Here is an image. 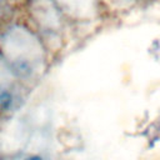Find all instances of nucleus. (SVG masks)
I'll list each match as a JSON object with an SVG mask.
<instances>
[{
	"instance_id": "f257e3e1",
	"label": "nucleus",
	"mask_w": 160,
	"mask_h": 160,
	"mask_svg": "<svg viewBox=\"0 0 160 160\" xmlns=\"http://www.w3.org/2000/svg\"><path fill=\"white\" fill-rule=\"evenodd\" d=\"M25 160H42V159L39 158V156H30V158H28V159H25Z\"/></svg>"
}]
</instances>
